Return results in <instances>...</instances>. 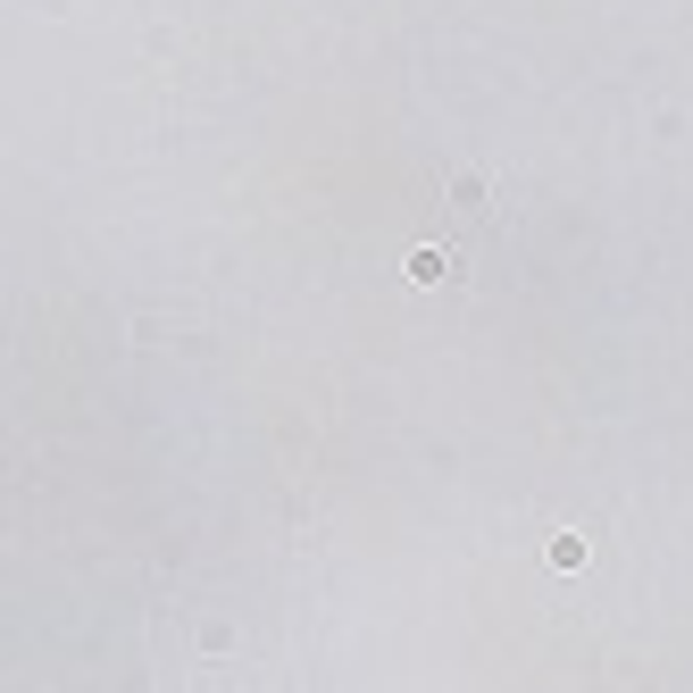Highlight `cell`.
I'll use <instances>...</instances> for the list:
<instances>
[{"mask_svg":"<svg viewBox=\"0 0 693 693\" xmlns=\"http://www.w3.org/2000/svg\"><path fill=\"white\" fill-rule=\"evenodd\" d=\"M410 276L434 284V276H451V260H443V251H410Z\"/></svg>","mask_w":693,"mask_h":693,"instance_id":"6da1fadb","label":"cell"},{"mask_svg":"<svg viewBox=\"0 0 693 693\" xmlns=\"http://www.w3.org/2000/svg\"><path fill=\"white\" fill-rule=\"evenodd\" d=\"M585 560V535H552V568H577Z\"/></svg>","mask_w":693,"mask_h":693,"instance_id":"7a4b0ae2","label":"cell"}]
</instances>
